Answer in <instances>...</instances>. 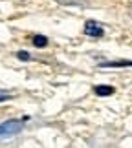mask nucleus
<instances>
[{
  "mask_svg": "<svg viewBox=\"0 0 132 148\" xmlns=\"http://www.w3.org/2000/svg\"><path fill=\"white\" fill-rule=\"evenodd\" d=\"M84 35H88V37H103V27L97 24V22L94 20H88V22H84Z\"/></svg>",
  "mask_w": 132,
  "mask_h": 148,
  "instance_id": "obj_2",
  "label": "nucleus"
},
{
  "mask_svg": "<svg viewBox=\"0 0 132 148\" xmlns=\"http://www.w3.org/2000/svg\"><path fill=\"white\" fill-rule=\"evenodd\" d=\"M33 46L46 48V46H48V38H46L44 35H35V37H33Z\"/></svg>",
  "mask_w": 132,
  "mask_h": 148,
  "instance_id": "obj_5",
  "label": "nucleus"
},
{
  "mask_svg": "<svg viewBox=\"0 0 132 148\" xmlns=\"http://www.w3.org/2000/svg\"><path fill=\"white\" fill-rule=\"evenodd\" d=\"M94 92L99 95V97H108V95L114 93V88L112 86H105V84H99V86L94 88Z\"/></svg>",
  "mask_w": 132,
  "mask_h": 148,
  "instance_id": "obj_4",
  "label": "nucleus"
},
{
  "mask_svg": "<svg viewBox=\"0 0 132 148\" xmlns=\"http://www.w3.org/2000/svg\"><path fill=\"white\" fill-rule=\"evenodd\" d=\"M17 57H19L20 60H31V55L28 53V51H19V53H17Z\"/></svg>",
  "mask_w": 132,
  "mask_h": 148,
  "instance_id": "obj_6",
  "label": "nucleus"
},
{
  "mask_svg": "<svg viewBox=\"0 0 132 148\" xmlns=\"http://www.w3.org/2000/svg\"><path fill=\"white\" fill-rule=\"evenodd\" d=\"M11 99V95L9 93H6V92H2V90H0V102H4V101H9Z\"/></svg>",
  "mask_w": 132,
  "mask_h": 148,
  "instance_id": "obj_7",
  "label": "nucleus"
},
{
  "mask_svg": "<svg viewBox=\"0 0 132 148\" xmlns=\"http://www.w3.org/2000/svg\"><path fill=\"white\" fill-rule=\"evenodd\" d=\"M28 119V117H26ZM26 119H22V121H17V119H13V121H6L0 124V141L2 139H9L13 137V135L20 134L22 128H24V121Z\"/></svg>",
  "mask_w": 132,
  "mask_h": 148,
  "instance_id": "obj_1",
  "label": "nucleus"
},
{
  "mask_svg": "<svg viewBox=\"0 0 132 148\" xmlns=\"http://www.w3.org/2000/svg\"><path fill=\"white\" fill-rule=\"evenodd\" d=\"M125 66H132V60H110L101 64V68H125Z\"/></svg>",
  "mask_w": 132,
  "mask_h": 148,
  "instance_id": "obj_3",
  "label": "nucleus"
}]
</instances>
